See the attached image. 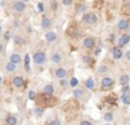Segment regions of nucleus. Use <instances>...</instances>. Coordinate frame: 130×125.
<instances>
[{
	"label": "nucleus",
	"instance_id": "c756f323",
	"mask_svg": "<svg viewBox=\"0 0 130 125\" xmlns=\"http://www.w3.org/2000/svg\"><path fill=\"white\" fill-rule=\"evenodd\" d=\"M28 96H29V100L34 101L35 98H36V93H35L34 90H29V92H28Z\"/></svg>",
	"mask_w": 130,
	"mask_h": 125
},
{
	"label": "nucleus",
	"instance_id": "e433bc0d",
	"mask_svg": "<svg viewBox=\"0 0 130 125\" xmlns=\"http://www.w3.org/2000/svg\"><path fill=\"white\" fill-rule=\"evenodd\" d=\"M81 125H92V124H91V122H89V120H82Z\"/></svg>",
	"mask_w": 130,
	"mask_h": 125
},
{
	"label": "nucleus",
	"instance_id": "423d86ee",
	"mask_svg": "<svg viewBox=\"0 0 130 125\" xmlns=\"http://www.w3.org/2000/svg\"><path fill=\"white\" fill-rule=\"evenodd\" d=\"M100 85H101V87H104V88H109L114 85V80L110 78V77H104L100 81Z\"/></svg>",
	"mask_w": 130,
	"mask_h": 125
},
{
	"label": "nucleus",
	"instance_id": "ea45409f",
	"mask_svg": "<svg viewBox=\"0 0 130 125\" xmlns=\"http://www.w3.org/2000/svg\"><path fill=\"white\" fill-rule=\"evenodd\" d=\"M4 49H5V47H4V44L1 41H0V53H3Z\"/></svg>",
	"mask_w": 130,
	"mask_h": 125
},
{
	"label": "nucleus",
	"instance_id": "a878e982",
	"mask_svg": "<svg viewBox=\"0 0 130 125\" xmlns=\"http://www.w3.org/2000/svg\"><path fill=\"white\" fill-rule=\"evenodd\" d=\"M103 118H104L105 122H112V120H113V114L112 113H106Z\"/></svg>",
	"mask_w": 130,
	"mask_h": 125
},
{
	"label": "nucleus",
	"instance_id": "6e6552de",
	"mask_svg": "<svg viewBox=\"0 0 130 125\" xmlns=\"http://www.w3.org/2000/svg\"><path fill=\"white\" fill-rule=\"evenodd\" d=\"M67 74H68V71H67L64 68H59V69H57V70L54 71V75H55V77H57V78H59V79L66 78Z\"/></svg>",
	"mask_w": 130,
	"mask_h": 125
},
{
	"label": "nucleus",
	"instance_id": "4be33fe9",
	"mask_svg": "<svg viewBox=\"0 0 130 125\" xmlns=\"http://www.w3.org/2000/svg\"><path fill=\"white\" fill-rule=\"evenodd\" d=\"M24 69L27 71H30V56H29V54H25V56H24Z\"/></svg>",
	"mask_w": 130,
	"mask_h": 125
},
{
	"label": "nucleus",
	"instance_id": "37998d69",
	"mask_svg": "<svg viewBox=\"0 0 130 125\" xmlns=\"http://www.w3.org/2000/svg\"><path fill=\"white\" fill-rule=\"evenodd\" d=\"M9 34H10V32H9V31L6 32V34H5V39H6V40L9 39Z\"/></svg>",
	"mask_w": 130,
	"mask_h": 125
},
{
	"label": "nucleus",
	"instance_id": "cd10ccee",
	"mask_svg": "<svg viewBox=\"0 0 130 125\" xmlns=\"http://www.w3.org/2000/svg\"><path fill=\"white\" fill-rule=\"evenodd\" d=\"M43 113H44V110H43L42 108H39V107H36V108L34 109V114L36 116H42Z\"/></svg>",
	"mask_w": 130,
	"mask_h": 125
},
{
	"label": "nucleus",
	"instance_id": "473e14b6",
	"mask_svg": "<svg viewBox=\"0 0 130 125\" xmlns=\"http://www.w3.org/2000/svg\"><path fill=\"white\" fill-rule=\"evenodd\" d=\"M37 8H38V12L44 13L45 8H44V4H43V3H38V4H37Z\"/></svg>",
	"mask_w": 130,
	"mask_h": 125
},
{
	"label": "nucleus",
	"instance_id": "39448f33",
	"mask_svg": "<svg viewBox=\"0 0 130 125\" xmlns=\"http://www.w3.org/2000/svg\"><path fill=\"white\" fill-rule=\"evenodd\" d=\"M25 8H27V6L23 1H16L13 6V9H14L15 13H23L25 10Z\"/></svg>",
	"mask_w": 130,
	"mask_h": 125
},
{
	"label": "nucleus",
	"instance_id": "58836bf2",
	"mask_svg": "<svg viewBox=\"0 0 130 125\" xmlns=\"http://www.w3.org/2000/svg\"><path fill=\"white\" fill-rule=\"evenodd\" d=\"M125 59H127V60H130V49L125 52Z\"/></svg>",
	"mask_w": 130,
	"mask_h": 125
},
{
	"label": "nucleus",
	"instance_id": "412c9836",
	"mask_svg": "<svg viewBox=\"0 0 130 125\" xmlns=\"http://www.w3.org/2000/svg\"><path fill=\"white\" fill-rule=\"evenodd\" d=\"M6 123H7V125H16L17 119L15 116H8V117L6 118Z\"/></svg>",
	"mask_w": 130,
	"mask_h": 125
},
{
	"label": "nucleus",
	"instance_id": "9d476101",
	"mask_svg": "<svg viewBox=\"0 0 130 125\" xmlns=\"http://www.w3.org/2000/svg\"><path fill=\"white\" fill-rule=\"evenodd\" d=\"M58 39V34L54 31H50L47 33H45V40L48 43H54Z\"/></svg>",
	"mask_w": 130,
	"mask_h": 125
},
{
	"label": "nucleus",
	"instance_id": "a19ab883",
	"mask_svg": "<svg viewBox=\"0 0 130 125\" xmlns=\"http://www.w3.org/2000/svg\"><path fill=\"white\" fill-rule=\"evenodd\" d=\"M115 36H116L115 33H110L109 34V39L110 40H114V39H115Z\"/></svg>",
	"mask_w": 130,
	"mask_h": 125
},
{
	"label": "nucleus",
	"instance_id": "ddd939ff",
	"mask_svg": "<svg viewBox=\"0 0 130 125\" xmlns=\"http://www.w3.org/2000/svg\"><path fill=\"white\" fill-rule=\"evenodd\" d=\"M51 61H52V63H55V64L60 63L62 61V55L60 54L59 52H55V53H53L51 55Z\"/></svg>",
	"mask_w": 130,
	"mask_h": 125
},
{
	"label": "nucleus",
	"instance_id": "7ed1b4c3",
	"mask_svg": "<svg viewBox=\"0 0 130 125\" xmlns=\"http://www.w3.org/2000/svg\"><path fill=\"white\" fill-rule=\"evenodd\" d=\"M118 29L120 31H127L130 29V21L127 18H122L118 22Z\"/></svg>",
	"mask_w": 130,
	"mask_h": 125
},
{
	"label": "nucleus",
	"instance_id": "f3484780",
	"mask_svg": "<svg viewBox=\"0 0 130 125\" xmlns=\"http://www.w3.org/2000/svg\"><path fill=\"white\" fill-rule=\"evenodd\" d=\"M73 95H74V98H76V99H82L84 96V91L81 90V88H75L73 91Z\"/></svg>",
	"mask_w": 130,
	"mask_h": 125
},
{
	"label": "nucleus",
	"instance_id": "a18cd8bd",
	"mask_svg": "<svg viewBox=\"0 0 130 125\" xmlns=\"http://www.w3.org/2000/svg\"><path fill=\"white\" fill-rule=\"evenodd\" d=\"M1 29H3V27H1V24H0V32H1Z\"/></svg>",
	"mask_w": 130,
	"mask_h": 125
},
{
	"label": "nucleus",
	"instance_id": "aec40b11",
	"mask_svg": "<svg viewBox=\"0 0 130 125\" xmlns=\"http://www.w3.org/2000/svg\"><path fill=\"white\" fill-rule=\"evenodd\" d=\"M85 86L88 90H93L94 86H96V84H94V80L92 78H88L85 81Z\"/></svg>",
	"mask_w": 130,
	"mask_h": 125
},
{
	"label": "nucleus",
	"instance_id": "72a5a7b5",
	"mask_svg": "<svg viewBox=\"0 0 130 125\" xmlns=\"http://www.w3.org/2000/svg\"><path fill=\"white\" fill-rule=\"evenodd\" d=\"M51 7L53 10H55L58 8V3L55 1V0H51Z\"/></svg>",
	"mask_w": 130,
	"mask_h": 125
},
{
	"label": "nucleus",
	"instance_id": "4468645a",
	"mask_svg": "<svg viewBox=\"0 0 130 125\" xmlns=\"http://www.w3.org/2000/svg\"><path fill=\"white\" fill-rule=\"evenodd\" d=\"M89 25H93L97 23V16L96 14H92V13H89L88 14V17H86V22Z\"/></svg>",
	"mask_w": 130,
	"mask_h": 125
},
{
	"label": "nucleus",
	"instance_id": "9b49d317",
	"mask_svg": "<svg viewBox=\"0 0 130 125\" xmlns=\"http://www.w3.org/2000/svg\"><path fill=\"white\" fill-rule=\"evenodd\" d=\"M9 62H12L14 64H19L22 62V57H21L20 54H17V53H13L9 56Z\"/></svg>",
	"mask_w": 130,
	"mask_h": 125
},
{
	"label": "nucleus",
	"instance_id": "20e7f679",
	"mask_svg": "<svg viewBox=\"0 0 130 125\" xmlns=\"http://www.w3.org/2000/svg\"><path fill=\"white\" fill-rule=\"evenodd\" d=\"M129 41H130V34H128V33L122 34V36L118 39V47L119 48H122V47H124L125 45H128Z\"/></svg>",
	"mask_w": 130,
	"mask_h": 125
},
{
	"label": "nucleus",
	"instance_id": "dca6fc26",
	"mask_svg": "<svg viewBox=\"0 0 130 125\" xmlns=\"http://www.w3.org/2000/svg\"><path fill=\"white\" fill-rule=\"evenodd\" d=\"M119 81H120V84H121L122 86L129 85V83H130V77H129V75H127V74L121 75V76H120V79H119Z\"/></svg>",
	"mask_w": 130,
	"mask_h": 125
},
{
	"label": "nucleus",
	"instance_id": "5701e85b",
	"mask_svg": "<svg viewBox=\"0 0 130 125\" xmlns=\"http://www.w3.org/2000/svg\"><path fill=\"white\" fill-rule=\"evenodd\" d=\"M121 101L124 105H130V94H122L121 95Z\"/></svg>",
	"mask_w": 130,
	"mask_h": 125
},
{
	"label": "nucleus",
	"instance_id": "c9c22d12",
	"mask_svg": "<svg viewBox=\"0 0 130 125\" xmlns=\"http://www.w3.org/2000/svg\"><path fill=\"white\" fill-rule=\"evenodd\" d=\"M50 125H61V122H60V119H53Z\"/></svg>",
	"mask_w": 130,
	"mask_h": 125
},
{
	"label": "nucleus",
	"instance_id": "0eeeda50",
	"mask_svg": "<svg viewBox=\"0 0 130 125\" xmlns=\"http://www.w3.org/2000/svg\"><path fill=\"white\" fill-rule=\"evenodd\" d=\"M110 53H112V55H113L114 60H120L121 57L123 56L122 51H121V48H119V47H113V48L110 49Z\"/></svg>",
	"mask_w": 130,
	"mask_h": 125
},
{
	"label": "nucleus",
	"instance_id": "c85d7f7f",
	"mask_svg": "<svg viewBox=\"0 0 130 125\" xmlns=\"http://www.w3.org/2000/svg\"><path fill=\"white\" fill-rule=\"evenodd\" d=\"M85 9H86L85 5H77V7H76V12L77 13H83V14H84Z\"/></svg>",
	"mask_w": 130,
	"mask_h": 125
},
{
	"label": "nucleus",
	"instance_id": "79ce46f5",
	"mask_svg": "<svg viewBox=\"0 0 130 125\" xmlns=\"http://www.w3.org/2000/svg\"><path fill=\"white\" fill-rule=\"evenodd\" d=\"M100 52H101L100 48H97L96 51H94V55H99V54H100Z\"/></svg>",
	"mask_w": 130,
	"mask_h": 125
},
{
	"label": "nucleus",
	"instance_id": "49530a36",
	"mask_svg": "<svg viewBox=\"0 0 130 125\" xmlns=\"http://www.w3.org/2000/svg\"><path fill=\"white\" fill-rule=\"evenodd\" d=\"M24 1H30V0H23V3H24Z\"/></svg>",
	"mask_w": 130,
	"mask_h": 125
},
{
	"label": "nucleus",
	"instance_id": "f704fd0d",
	"mask_svg": "<svg viewBox=\"0 0 130 125\" xmlns=\"http://www.w3.org/2000/svg\"><path fill=\"white\" fill-rule=\"evenodd\" d=\"M74 0H62V5L63 6H70Z\"/></svg>",
	"mask_w": 130,
	"mask_h": 125
},
{
	"label": "nucleus",
	"instance_id": "c03bdc74",
	"mask_svg": "<svg viewBox=\"0 0 130 125\" xmlns=\"http://www.w3.org/2000/svg\"><path fill=\"white\" fill-rule=\"evenodd\" d=\"M1 80H3V77L0 76V84H1Z\"/></svg>",
	"mask_w": 130,
	"mask_h": 125
},
{
	"label": "nucleus",
	"instance_id": "bb28decb",
	"mask_svg": "<svg viewBox=\"0 0 130 125\" xmlns=\"http://www.w3.org/2000/svg\"><path fill=\"white\" fill-rule=\"evenodd\" d=\"M107 71H108V68H107V66H105V64H103V66H100L98 68V74H100V75L106 74Z\"/></svg>",
	"mask_w": 130,
	"mask_h": 125
},
{
	"label": "nucleus",
	"instance_id": "4c0bfd02",
	"mask_svg": "<svg viewBox=\"0 0 130 125\" xmlns=\"http://www.w3.org/2000/svg\"><path fill=\"white\" fill-rule=\"evenodd\" d=\"M20 24H21V23L19 22V21H14V23H13L14 28H19V27H20Z\"/></svg>",
	"mask_w": 130,
	"mask_h": 125
},
{
	"label": "nucleus",
	"instance_id": "b1692460",
	"mask_svg": "<svg viewBox=\"0 0 130 125\" xmlns=\"http://www.w3.org/2000/svg\"><path fill=\"white\" fill-rule=\"evenodd\" d=\"M78 84H79V81H78V79L76 78V77H73V78L69 80V85L71 86V87H76V86H78Z\"/></svg>",
	"mask_w": 130,
	"mask_h": 125
},
{
	"label": "nucleus",
	"instance_id": "1a4fd4ad",
	"mask_svg": "<svg viewBox=\"0 0 130 125\" xmlns=\"http://www.w3.org/2000/svg\"><path fill=\"white\" fill-rule=\"evenodd\" d=\"M13 85L17 88H21L24 86V79L22 78L21 76H16L13 78Z\"/></svg>",
	"mask_w": 130,
	"mask_h": 125
},
{
	"label": "nucleus",
	"instance_id": "2f4dec72",
	"mask_svg": "<svg viewBox=\"0 0 130 125\" xmlns=\"http://www.w3.org/2000/svg\"><path fill=\"white\" fill-rule=\"evenodd\" d=\"M59 84H60V86H62V87H66V86L69 85V80H67V79H64V78H62V79H60Z\"/></svg>",
	"mask_w": 130,
	"mask_h": 125
},
{
	"label": "nucleus",
	"instance_id": "6ab92c4d",
	"mask_svg": "<svg viewBox=\"0 0 130 125\" xmlns=\"http://www.w3.org/2000/svg\"><path fill=\"white\" fill-rule=\"evenodd\" d=\"M14 44L15 45H23L24 44V39H23L22 36H20V34H15L14 36Z\"/></svg>",
	"mask_w": 130,
	"mask_h": 125
},
{
	"label": "nucleus",
	"instance_id": "7c9ffc66",
	"mask_svg": "<svg viewBox=\"0 0 130 125\" xmlns=\"http://www.w3.org/2000/svg\"><path fill=\"white\" fill-rule=\"evenodd\" d=\"M129 91H130L129 85H124V86H122V88H121L122 94H129Z\"/></svg>",
	"mask_w": 130,
	"mask_h": 125
},
{
	"label": "nucleus",
	"instance_id": "393cba45",
	"mask_svg": "<svg viewBox=\"0 0 130 125\" xmlns=\"http://www.w3.org/2000/svg\"><path fill=\"white\" fill-rule=\"evenodd\" d=\"M82 61H83V63L89 64V63H91V62H92V57H91L90 55L85 54V55H83V56H82Z\"/></svg>",
	"mask_w": 130,
	"mask_h": 125
},
{
	"label": "nucleus",
	"instance_id": "f257e3e1",
	"mask_svg": "<svg viewBox=\"0 0 130 125\" xmlns=\"http://www.w3.org/2000/svg\"><path fill=\"white\" fill-rule=\"evenodd\" d=\"M32 59H34V62L37 66H43V64L46 62L47 57L44 52H36L34 54V56H32Z\"/></svg>",
	"mask_w": 130,
	"mask_h": 125
},
{
	"label": "nucleus",
	"instance_id": "a211bd4d",
	"mask_svg": "<svg viewBox=\"0 0 130 125\" xmlns=\"http://www.w3.org/2000/svg\"><path fill=\"white\" fill-rule=\"evenodd\" d=\"M5 70L7 71V72H14V71L16 70V64L12 63V62H7V63L5 64Z\"/></svg>",
	"mask_w": 130,
	"mask_h": 125
},
{
	"label": "nucleus",
	"instance_id": "f8f14e48",
	"mask_svg": "<svg viewBox=\"0 0 130 125\" xmlns=\"http://www.w3.org/2000/svg\"><path fill=\"white\" fill-rule=\"evenodd\" d=\"M40 25H42L43 29H47V28H50V27L52 25V21H51V18L44 15V16L42 17V22H40Z\"/></svg>",
	"mask_w": 130,
	"mask_h": 125
},
{
	"label": "nucleus",
	"instance_id": "2eb2a0df",
	"mask_svg": "<svg viewBox=\"0 0 130 125\" xmlns=\"http://www.w3.org/2000/svg\"><path fill=\"white\" fill-rule=\"evenodd\" d=\"M43 93L45 94V95H52V94L54 93V87L53 85H51V84H47V85L44 86V88H43Z\"/></svg>",
	"mask_w": 130,
	"mask_h": 125
},
{
	"label": "nucleus",
	"instance_id": "f03ea898",
	"mask_svg": "<svg viewBox=\"0 0 130 125\" xmlns=\"http://www.w3.org/2000/svg\"><path fill=\"white\" fill-rule=\"evenodd\" d=\"M82 45H83L84 48L91 49V48H93L94 45H96V39H94V38H92V37H86V38H84Z\"/></svg>",
	"mask_w": 130,
	"mask_h": 125
}]
</instances>
